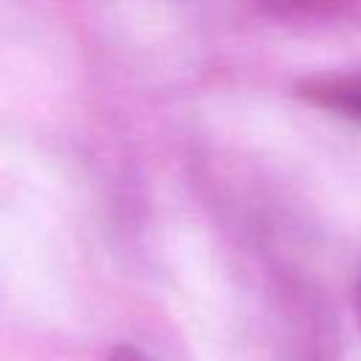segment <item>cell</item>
<instances>
[{"label": "cell", "instance_id": "3957f363", "mask_svg": "<svg viewBox=\"0 0 361 361\" xmlns=\"http://www.w3.org/2000/svg\"><path fill=\"white\" fill-rule=\"evenodd\" d=\"M107 361H155V358H149V355H147L144 350H138V347H130V344H118L116 350H110Z\"/></svg>", "mask_w": 361, "mask_h": 361}, {"label": "cell", "instance_id": "6da1fadb", "mask_svg": "<svg viewBox=\"0 0 361 361\" xmlns=\"http://www.w3.org/2000/svg\"><path fill=\"white\" fill-rule=\"evenodd\" d=\"M279 361H336L341 324L330 299L302 276L276 274L268 288Z\"/></svg>", "mask_w": 361, "mask_h": 361}, {"label": "cell", "instance_id": "7a4b0ae2", "mask_svg": "<svg viewBox=\"0 0 361 361\" xmlns=\"http://www.w3.org/2000/svg\"><path fill=\"white\" fill-rule=\"evenodd\" d=\"M293 93L322 110L361 121V71H319L293 85Z\"/></svg>", "mask_w": 361, "mask_h": 361}, {"label": "cell", "instance_id": "277c9868", "mask_svg": "<svg viewBox=\"0 0 361 361\" xmlns=\"http://www.w3.org/2000/svg\"><path fill=\"white\" fill-rule=\"evenodd\" d=\"M353 307H355V322H358V327H361V282H358V288H355V299H353Z\"/></svg>", "mask_w": 361, "mask_h": 361}]
</instances>
